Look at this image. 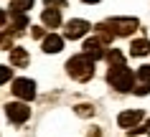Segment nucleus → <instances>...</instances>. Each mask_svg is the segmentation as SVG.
<instances>
[{"label": "nucleus", "mask_w": 150, "mask_h": 137, "mask_svg": "<svg viewBox=\"0 0 150 137\" xmlns=\"http://www.w3.org/2000/svg\"><path fill=\"white\" fill-rule=\"evenodd\" d=\"M10 64L18 66V69H23V66L28 64V53H25V48H10Z\"/></svg>", "instance_id": "9b49d317"}, {"label": "nucleus", "mask_w": 150, "mask_h": 137, "mask_svg": "<svg viewBox=\"0 0 150 137\" xmlns=\"http://www.w3.org/2000/svg\"><path fill=\"white\" fill-rule=\"evenodd\" d=\"M66 71H69L71 79L76 81H87L94 76V58H89L87 53H79V56H71L66 61Z\"/></svg>", "instance_id": "f257e3e1"}, {"label": "nucleus", "mask_w": 150, "mask_h": 137, "mask_svg": "<svg viewBox=\"0 0 150 137\" xmlns=\"http://www.w3.org/2000/svg\"><path fill=\"white\" fill-rule=\"evenodd\" d=\"M5 20H8V15H5V13L0 10V28H3V23H5Z\"/></svg>", "instance_id": "5701e85b"}, {"label": "nucleus", "mask_w": 150, "mask_h": 137, "mask_svg": "<svg viewBox=\"0 0 150 137\" xmlns=\"http://www.w3.org/2000/svg\"><path fill=\"white\" fill-rule=\"evenodd\" d=\"M13 94L16 97H21V99H33L36 97V81H31V79H16L13 81Z\"/></svg>", "instance_id": "39448f33"}, {"label": "nucleus", "mask_w": 150, "mask_h": 137, "mask_svg": "<svg viewBox=\"0 0 150 137\" xmlns=\"http://www.w3.org/2000/svg\"><path fill=\"white\" fill-rule=\"evenodd\" d=\"M107 25L112 28L115 36H130V33H132L140 23H137V18H110Z\"/></svg>", "instance_id": "7ed1b4c3"}, {"label": "nucleus", "mask_w": 150, "mask_h": 137, "mask_svg": "<svg viewBox=\"0 0 150 137\" xmlns=\"http://www.w3.org/2000/svg\"><path fill=\"white\" fill-rule=\"evenodd\" d=\"M0 48H13V33L10 31L0 33Z\"/></svg>", "instance_id": "dca6fc26"}, {"label": "nucleus", "mask_w": 150, "mask_h": 137, "mask_svg": "<svg viewBox=\"0 0 150 137\" xmlns=\"http://www.w3.org/2000/svg\"><path fill=\"white\" fill-rule=\"evenodd\" d=\"M5 114H8V119L13 122V124H23V122L31 117V109L25 104H21V102H10V104L5 107Z\"/></svg>", "instance_id": "20e7f679"}, {"label": "nucleus", "mask_w": 150, "mask_h": 137, "mask_svg": "<svg viewBox=\"0 0 150 137\" xmlns=\"http://www.w3.org/2000/svg\"><path fill=\"white\" fill-rule=\"evenodd\" d=\"M61 48H64V38H61V36L48 33L46 38H43V51H46V53H59Z\"/></svg>", "instance_id": "1a4fd4ad"}, {"label": "nucleus", "mask_w": 150, "mask_h": 137, "mask_svg": "<svg viewBox=\"0 0 150 137\" xmlns=\"http://www.w3.org/2000/svg\"><path fill=\"white\" fill-rule=\"evenodd\" d=\"M142 119V112L140 109H130V112H122L117 117V122H120V127H125V129H132V127H137V122Z\"/></svg>", "instance_id": "6e6552de"}, {"label": "nucleus", "mask_w": 150, "mask_h": 137, "mask_svg": "<svg viewBox=\"0 0 150 137\" xmlns=\"http://www.w3.org/2000/svg\"><path fill=\"white\" fill-rule=\"evenodd\" d=\"M89 28H92V25H89L87 20H81V18H74V20H69V23H66V31H64V36L74 41V38H81V36H84Z\"/></svg>", "instance_id": "0eeeda50"}, {"label": "nucleus", "mask_w": 150, "mask_h": 137, "mask_svg": "<svg viewBox=\"0 0 150 137\" xmlns=\"http://www.w3.org/2000/svg\"><path fill=\"white\" fill-rule=\"evenodd\" d=\"M137 79H140L142 84H150V66H140V69H137Z\"/></svg>", "instance_id": "f3484780"}, {"label": "nucleus", "mask_w": 150, "mask_h": 137, "mask_svg": "<svg viewBox=\"0 0 150 137\" xmlns=\"http://www.w3.org/2000/svg\"><path fill=\"white\" fill-rule=\"evenodd\" d=\"M81 3H99V0H81Z\"/></svg>", "instance_id": "393cba45"}, {"label": "nucleus", "mask_w": 150, "mask_h": 137, "mask_svg": "<svg viewBox=\"0 0 150 137\" xmlns=\"http://www.w3.org/2000/svg\"><path fill=\"white\" fill-rule=\"evenodd\" d=\"M148 51H150V41H145V38L132 41V46H130V53H132V56H145Z\"/></svg>", "instance_id": "f8f14e48"}, {"label": "nucleus", "mask_w": 150, "mask_h": 137, "mask_svg": "<svg viewBox=\"0 0 150 137\" xmlns=\"http://www.w3.org/2000/svg\"><path fill=\"white\" fill-rule=\"evenodd\" d=\"M135 91H137V94H142V97H145V94H148V91H150V84H140V86L135 89Z\"/></svg>", "instance_id": "412c9836"}, {"label": "nucleus", "mask_w": 150, "mask_h": 137, "mask_svg": "<svg viewBox=\"0 0 150 137\" xmlns=\"http://www.w3.org/2000/svg\"><path fill=\"white\" fill-rule=\"evenodd\" d=\"M43 3H46V8H54V10L66 8V0H43Z\"/></svg>", "instance_id": "6ab92c4d"}, {"label": "nucleus", "mask_w": 150, "mask_h": 137, "mask_svg": "<svg viewBox=\"0 0 150 137\" xmlns=\"http://www.w3.org/2000/svg\"><path fill=\"white\" fill-rule=\"evenodd\" d=\"M41 20H43V25H48V28H59V25H61V13L54 10V8H48V10H43Z\"/></svg>", "instance_id": "9d476101"}, {"label": "nucleus", "mask_w": 150, "mask_h": 137, "mask_svg": "<svg viewBox=\"0 0 150 137\" xmlns=\"http://www.w3.org/2000/svg\"><path fill=\"white\" fill-rule=\"evenodd\" d=\"M107 81H110V86L117 89V91H132L135 89V74L130 71L127 66H115V69H110Z\"/></svg>", "instance_id": "f03ea898"}, {"label": "nucleus", "mask_w": 150, "mask_h": 137, "mask_svg": "<svg viewBox=\"0 0 150 137\" xmlns=\"http://www.w3.org/2000/svg\"><path fill=\"white\" fill-rule=\"evenodd\" d=\"M89 137H102V132H99V129H94V132H89Z\"/></svg>", "instance_id": "b1692460"}, {"label": "nucleus", "mask_w": 150, "mask_h": 137, "mask_svg": "<svg viewBox=\"0 0 150 137\" xmlns=\"http://www.w3.org/2000/svg\"><path fill=\"white\" fill-rule=\"evenodd\" d=\"M76 114H79V117H92V114H94V107H89V104H79V107H76Z\"/></svg>", "instance_id": "a211bd4d"}, {"label": "nucleus", "mask_w": 150, "mask_h": 137, "mask_svg": "<svg viewBox=\"0 0 150 137\" xmlns=\"http://www.w3.org/2000/svg\"><path fill=\"white\" fill-rule=\"evenodd\" d=\"M104 46H107V43H104L102 38H87L84 41V53H87L89 58H94V61H99V58H104L107 56V51H104Z\"/></svg>", "instance_id": "423d86ee"}, {"label": "nucleus", "mask_w": 150, "mask_h": 137, "mask_svg": "<svg viewBox=\"0 0 150 137\" xmlns=\"http://www.w3.org/2000/svg\"><path fill=\"white\" fill-rule=\"evenodd\" d=\"M107 61H110V69H115V66H125V56L120 53L117 48H112V51H107Z\"/></svg>", "instance_id": "ddd939ff"}, {"label": "nucleus", "mask_w": 150, "mask_h": 137, "mask_svg": "<svg viewBox=\"0 0 150 137\" xmlns=\"http://www.w3.org/2000/svg\"><path fill=\"white\" fill-rule=\"evenodd\" d=\"M10 76H13V69H8V66H0V84L10 81Z\"/></svg>", "instance_id": "aec40b11"}, {"label": "nucleus", "mask_w": 150, "mask_h": 137, "mask_svg": "<svg viewBox=\"0 0 150 137\" xmlns=\"http://www.w3.org/2000/svg\"><path fill=\"white\" fill-rule=\"evenodd\" d=\"M10 20H13V28H16V31H21V28H25V25H28L25 13H18V10H10Z\"/></svg>", "instance_id": "4468645a"}, {"label": "nucleus", "mask_w": 150, "mask_h": 137, "mask_svg": "<svg viewBox=\"0 0 150 137\" xmlns=\"http://www.w3.org/2000/svg\"><path fill=\"white\" fill-rule=\"evenodd\" d=\"M33 38H46V33H43V28H33Z\"/></svg>", "instance_id": "4be33fe9"}, {"label": "nucleus", "mask_w": 150, "mask_h": 137, "mask_svg": "<svg viewBox=\"0 0 150 137\" xmlns=\"http://www.w3.org/2000/svg\"><path fill=\"white\" fill-rule=\"evenodd\" d=\"M33 8V0H10V10H18V13H25V10Z\"/></svg>", "instance_id": "2eb2a0df"}]
</instances>
